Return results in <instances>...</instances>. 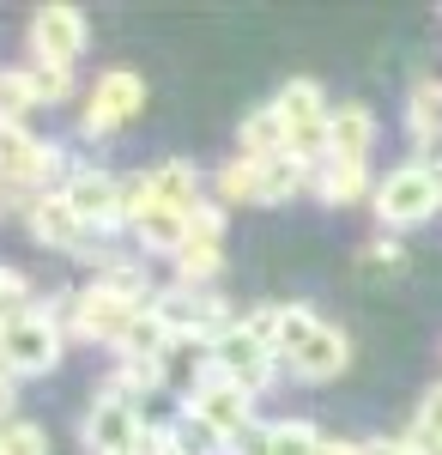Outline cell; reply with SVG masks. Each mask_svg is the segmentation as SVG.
Instances as JSON below:
<instances>
[{"mask_svg": "<svg viewBox=\"0 0 442 455\" xmlns=\"http://www.w3.org/2000/svg\"><path fill=\"white\" fill-rule=\"evenodd\" d=\"M61 352H67V298L31 304V310H19L0 328V364H6L12 377H43V371H55Z\"/></svg>", "mask_w": 442, "mask_h": 455, "instance_id": "obj_1", "label": "cell"}, {"mask_svg": "<svg viewBox=\"0 0 442 455\" xmlns=\"http://www.w3.org/2000/svg\"><path fill=\"white\" fill-rule=\"evenodd\" d=\"M139 310H152V304H134V298L109 291L103 280H91L85 291L67 298V334L73 340H98V347H122L128 328L139 322Z\"/></svg>", "mask_w": 442, "mask_h": 455, "instance_id": "obj_2", "label": "cell"}, {"mask_svg": "<svg viewBox=\"0 0 442 455\" xmlns=\"http://www.w3.org/2000/svg\"><path fill=\"white\" fill-rule=\"evenodd\" d=\"M375 219L382 225H424L442 212V176L430 164H400L375 182Z\"/></svg>", "mask_w": 442, "mask_h": 455, "instance_id": "obj_3", "label": "cell"}, {"mask_svg": "<svg viewBox=\"0 0 442 455\" xmlns=\"http://www.w3.org/2000/svg\"><path fill=\"white\" fill-rule=\"evenodd\" d=\"M212 377H225V383H237V388H249V395H261V388L272 383V371H279V358H272L242 322H231L212 347H206V358H201Z\"/></svg>", "mask_w": 442, "mask_h": 455, "instance_id": "obj_4", "label": "cell"}, {"mask_svg": "<svg viewBox=\"0 0 442 455\" xmlns=\"http://www.w3.org/2000/svg\"><path fill=\"white\" fill-rule=\"evenodd\" d=\"M146 104V79L134 68H109L98 73V85H91V104L79 116V134L85 140H103V134H115V128H128Z\"/></svg>", "mask_w": 442, "mask_h": 455, "instance_id": "obj_5", "label": "cell"}, {"mask_svg": "<svg viewBox=\"0 0 442 455\" xmlns=\"http://www.w3.org/2000/svg\"><path fill=\"white\" fill-rule=\"evenodd\" d=\"M152 315L170 328V340H206V347L231 328L225 304H218L212 291H194V285H170V291H158V298H152Z\"/></svg>", "mask_w": 442, "mask_h": 455, "instance_id": "obj_6", "label": "cell"}, {"mask_svg": "<svg viewBox=\"0 0 442 455\" xmlns=\"http://www.w3.org/2000/svg\"><path fill=\"white\" fill-rule=\"evenodd\" d=\"M146 431H152V425L139 419V401L103 388L98 401H91V413H85V450L91 455H139Z\"/></svg>", "mask_w": 442, "mask_h": 455, "instance_id": "obj_7", "label": "cell"}, {"mask_svg": "<svg viewBox=\"0 0 442 455\" xmlns=\"http://www.w3.org/2000/svg\"><path fill=\"white\" fill-rule=\"evenodd\" d=\"M61 195H67V207L79 212V225L98 231V237H109V231L128 225V219H122V176L98 171V164H73V176L61 182Z\"/></svg>", "mask_w": 442, "mask_h": 455, "instance_id": "obj_8", "label": "cell"}, {"mask_svg": "<svg viewBox=\"0 0 442 455\" xmlns=\"http://www.w3.org/2000/svg\"><path fill=\"white\" fill-rule=\"evenodd\" d=\"M85 12L67 6V0H49V6H36L31 19V61H55V68H73L79 55H85Z\"/></svg>", "mask_w": 442, "mask_h": 455, "instance_id": "obj_9", "label": "cell"}, {"mask_svg": "<svg viewBox=\"0 0 442 455\" xmlns=\"http://www.w3.org/2000/svg\"><path fill=\"white\" fill-rule=\"evenodd\" d=\"M188 413H194V419H206L218 437H225V443H231L242 425H255V395H249V388H237V383H225V377H212V371L201 364V388H194Z\"/></svg>", "mask_w": 442, "mask_h": 455, "instance_id": "obj_10", "label": "cell"}, {"mask_svg": "<svg viewBox=\"0 0 442 455\" xmlns=\"http://www.w3.org/2000/svg\"><path fill=\"white\" fill-rule=\"evenodd\" d=\"M345 364H351V340H345L340 328H328V322H321L304 347L285 358V371H291V377H304V383H334Z\"/></svg>", "mask_w": 442, "mask_h": 455, "instance_id": "obj_11", "label": "cell"}, {"mask_svg": "<svg viewBox=\"0 0 442 455\" xmlns=\"http://www.w3.org/2000/svg\"><path fill=\"white\" fill-rule=\"evenodd\" d=\"M146 182H152V207L182 212V219L201 207V171H194L188 158H164V164H152Z\"/></svg>", "mask_w": 442, "mask_h": 455, "instance_id": "obj_12", "label": "cell"}, {"mask_svg": "<svg viewBox=\"0 0 442 455\" xmlns=\"http://www.w3.org/2000/svg\"><path fill=\"white\" fill-rule=\"evenodd\" d=\"M25 225H31L36 243H49V249H79V243H85V225H79V212L67 207V195H61V188H55V195H43V201L25 212Z\"/></svg>", "mask_w": 442, "mask_h": 455, "instance_id": "obj_13", "label": "cell"}, {"mask_svg": "<svg viewBox=\"0 0 442 455\" xmlns=\"http://www.w3.org/2000/svg\"><path fill=\"white\" fill-rule=\"evenodd\" d=\"M328 134H334V158H351V164H370L375 146V116L364 104H340L328 116Z\"/></svg>", "mask_w": 442, "mask_h": 455, "instance_id": "obj_14", "label": "cell"}, {"mask_svg": "<svg viewBox=\"0 0 442 455\" xmlns=\"http://www.w3.org/2000/svg\"><path fill=\"white\" fill-rule=\"evenodd\" d=\"M315 195H321L328 207H351V201L375 195L370 164H351V158H328V164H315Z\"/></svg>", "mask_w": 442, "mask_h": 455, "instance_id": "obj_15", "label": "cell"}, {"mask_svg": "<svg viewBox=\"0 0 442 455\" xmlns=\"http://www.w3.org/2000/svg\"><path fill=\"white\" fill-rule=\"evenodd\" d=\"M272 116H279L285 128H304V122H321V116H334V109H328V92H321V79H285V85H279V98H272Z\"/></svg>", "mask_w": 442, "mask_h": 455, "instance_id": "obj_16", "label": "cell"}, {"mask_svg": "<svg viewBox=\"0 0 442 455\" xmlns=\"http://www.w3.org/2000/svg\"><path fill=\"white\" fill-rule=\"evenodd\" d=\"M134 243L146 249V255H182V243H188V219L182 212H164V207H152L146 219L134 225Z\"/></svg>", "mask_w": 442, "mask_h": 455, "instance_id": "obj_17", "label": "cell"}, {"mask_svg": "<svg viewBox=\"0 0 442 455\" xmlns=\"http://www.w3.org/2000/svg\"><path fill=\"white\" fill-rule=\"evenodd\" d=\"M285 152V122L267 109H255V116H242V134H237V158H255V164H267Z\"/></svg>", "mask_w": 442, "mask_h": 455, "instance_id": "obj_18", "label": "cell"}, {"mask_svg": "<svg viewBox=\"0 0 442 455\" xmlns=\"http://www.w3.org/2000/svg\"><path fill=\"white\" fill-rule=\"evenodd\" d=\"M36 152H43V140H36L31 128H6V122H0V182H19V188H31ZM31 195H36V188H31Z\"/></svg>", "mask_w": 442, "mask_h": 455, "instance_id": "obj_19", "label": "cell"}, {"mask_svg": "<svg viewBox=\"0 0 442 455\" xmlns=\"http://www.w3.org/2000/svg\"><path fill=\"white\" fill-rule=\"evenodd\" d=\"M406 134L424 146V152H430V146L442 152V85H418L406 98Z\"/></svg>", "mask_w": 442, "mask_h": 455, "instance_id": "obj_20", "label": "cell"}, {"mask_svg": "<svg viewBox=\"0 0 442 455\" xmlns=\"http://www.w3.org/2000/svg\"><path fill=\"white\" fill-rule=\"evenodd\" d=\"M103 388L128 395V401H146V395H158V388H164V358H122V364H115V377H109Z\"/></svg>", "mask_w": 442, "mask_h": 455, "instance_id": "obj_21", "label": "cell"}, {"mask_svg": "<svg viewBox=\"0 0 442 455\" xmlns=\"http://www.w3.org/2000/svg\"><path fill=\"white\" fill-rule=\"evenodd\" d=\"M31 109H36L31 68H0V122H6V128H25Z\"/></svg>", "mask_w": 442, "mask_h": 455, "instance_id": "obj_22", "label": "cell"}, {"mask_svg": "<svg viewBox=\"0 0 442 455\" xmlns=\"http://www.w3.org/2000/svg\"><path fill=\"white\" fill-rule=\"evenodd\" d=\"M304 182H309V164L285 158V152H279V158H267V164H261V207H279V201H291Z\"/></svg>", "mask_w": 442, "mask_h": 455, "instance_id": "obj_23", "label": "cell"}, {"mask_svg": "<svg viewBox=\"0 0 442 455\" xmlns=\"http://www.w3.org/2000/svg\"><path fill=\"white\" fill-rule=\"evenodd\" d=\"M237 201H261V164L255 158H225L218 164V207H237Z\"/></svg>", "mask_w": 442, "mask_h": 455, "instance_id": "obj_24", "label": "cell"}, {"mask_svg": "<svg viewBox=\"0 0 442 455\" xmlns=\"http://www.w3.org/2000/svg\"><path fill=\"white\" fill-rule=\"evenodd\" d=\"M164 352H170V328L152 310H139V322L128 328V340L115 347V358H164Z\"/></svg>", "mask_w": 442, "mask_h": 455, "instance_id": "obj_25", "label": "cell"}, {"mask_svg": "<svg viewBox=\"0 0 442 455\" xmlns=\"http://www.w3.org/2000/svg\"><path fill=\"white\" fill-rule=\"evenodd\" d=\"M218 267H225V249L212 243H182V255H176V285H212L218 280Z\"/></svg>", "mask_w": 442, "mask_h": 455, "instance_id": "obj_26", "label": "cell"}, {"mask_svg": "<svg viewBox=\"0 0 442 455\" xmlns=\"http://www.w3.org/2000/svg\"><path fill=\"white\" fill-rule=\"evenodd\" d=\"M170 443H176V455H225V437L206 419H194V413L170 419Z\"/></svg>", "mask_w": 442, "mask_h": 455, "instance_id": "obj_27", "label": "cell"}, {"mask_svg": "<svg viewBox=\"0 0 442 455\" xmlns=\"http://www.w3.org/2000/svg\"><path fill=\"white\" fill-rule=\"evenodd\" d=\"M321 443H328V437L309 419H279L272 425V455H315Z\"/></svg>", "mask_w": 442, "mask_h": 455, "instance_id": "obj_28", "label": "cell"}, {"mask_svg": "<svg viewBox=\"0 0 442 455\" xmlns=\"http://www.w3.org/2000/svg\"><path fill=\"white\" fill-rule=\"evenodd\" d=\"M0 455H49V437L36 419H6L0 425Z\"/></svg>", "mask_w": 442, "mask_h": 455, "instance_id": "obj_29", "label": "cell"}, {"mask_svg": "<svg viewBox=\"0 0 442 455\" xmlns=\"http://www.w3.org/2000/svg\"><path fill=\"white\" fill-rule=\"evenodd\" d=\"M315 328H321V315L309 310V304H285V322H279V358H291Z\"/></svg>", "mask_w": 442, "mask_h": 455, "instance_id": "obj_30", "label": "cell"}, {"mask_svg": "<svg viewBox=\"0 0 442 455\" xmlns=\"http://www.w3.org/2000/svg\"><path fill=\"white\" fill-rule=\"evenodd\" d=\"M31 85H36V104H67V98H73V68L31 61Z\"/></svg>", "mask_w": 442, "mask_h": 455, "instance_id": "obj_31", "label": "cell"}, {"mask_svg": "<svg viewBox=\"0 0 442 455\" xmlns=\"http://www.w3.org/2000/svg\"><path fill=\"white\" fill-rule=\"evenodd\" d=\"M19 310H31V280H25V267H0V328Z\"/></svg>", "mask_w": 442, "mask_h": 455, "instance_id": "obj_32", "label": "cell"}, {"mask_svg": "<svg viewBox=\"0 0 442 455\" xmlns=\"http://www.w3.org/2000/svg\"><path fill=\"white\" fill-rule=\"evenodd\" d=\"M188 243H225V207L218 201H201V207L188 212Z\"/></svg>", "mask_w": 442, "mask_h": 455, "instance_id": "obj_33", "label": "cell"}, {"mask_svg": "<svg viewBox=\"0 0 442 455\" xmlns=\"http://www.w3.org/2000/svg\"><path fill=\"white\" fill-rule=\"evenodd\" d=\"M412 437H424V443H442V383L424 388V401H418V413H412Z\"/></svg>", "mask_w": 442, "mask_h": 455, "instance_id": "obj_34", "label": "cell"}, {"mask_svg": "<svg viewBox=\"0 0 442 455\" xmlns=\"http://www.w3.org/2000/svg\"><path fill=\"white\" fill-rule=\"evenodd\" d=\"M279 322H285V304H261V310L242 315V328H249V334H255V340H261L272 358H279Z\"/></svg>", "mask_w": 442, "mask_h": 455, "instance_id": "obj_35", "label": "cell"}, {"mask_svg": "<svg viewBox=\"0 0 442 455\" xmlns=\"http://www.w3.org/2000/svg\"><path fill=\"white\" fill-rule=\"evenodd\" d=\"M146 212H152V182L146 176H122V219H128V231H134Z\"/></svg>", "mask_w": 442, "mask_h": 455, "instance_id": "obj_36", "label": "cell"}, {"mask_svg": "<svg viewBox=\"0 0 442 455\" xmlns=\"http://www.w3.org/2000/svg\"><path fill=\"white\" fill-rule=\"evenodd\" d=\"M225 455H272V425H242L237 437H231V443H225Z\"/></svg>", "mask_w": 442, "mask_h": 455, "instance_id": "obj_37", "label": "cell"}, {"mask_svg": "<svg viewBox=\"0 0 442 455\" xmlns=\"http://www.w3.org/2000/svg\"><path fill=\"white\" fill-rule=\"evenodd\" d=\"M358 455H412L406 437H370V443H358Z\"/></svg>", "mask_w": 442, "mask_h": 455, "instance_id": "obj_38", "label": "cell"}, {"mask_svg": "<svg viewBox=\"0 0 442 455\" xmlns=\"http://www.w3.org/2000/svg\"><path fill=\"white\" fill-rule=\"evenodd\" d=\"M315 455H358V443H334V437H328V443H321Z\"/></svg>", "mask_w": 442, "mask_h": 455, "instance_id": "obj_39", "label": "cell"}]
</instances>
